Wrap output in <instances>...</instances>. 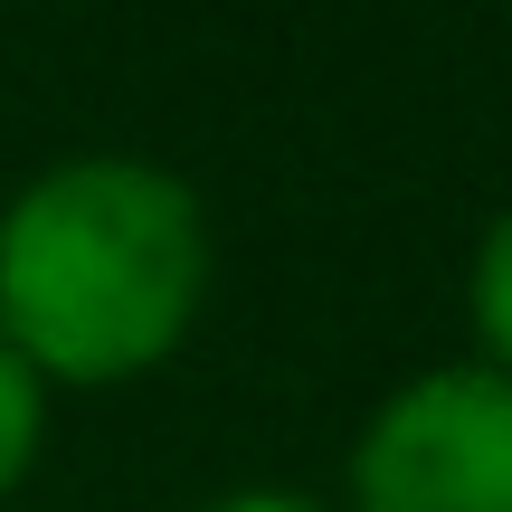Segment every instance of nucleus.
I'll list each match as a JSON object with an SVG mask.
<instances>
[{
  "instance_id": "f257e3e1",
  "label": "nucleus",
  "mask_w": 512,
  "mask_h": 512,
  "mask_svg": "<svg viewBox=\"0 0 512 512\" xmlns=\"http://www.w3.org/2000/svg\"><path fill=\"white\" fill-rule=\"evenodd\" d=\"M209 209L152 152H67L0 200V342L48 389H124L209 304Z\"/></svg>"
},
{
  "instance_id": "f03ea898",
  "label": "nucleus",
  "mask_w": 512,
  "mask_h": 512,
  "mask_svg": "<svg viewBox=\"0 0 512 512\" xmlns=\"http://www.w3.org/2000/svg\"><path fill=\"white\" fill-rule=\"evenodd\" d=\"M351 512H512V380L437 361L351 437Z\"/></svg>"
},
{
  "instance_id": "7ed1b4c3",
  "label": "nucleus",
  "mask_w": 512,
  "mask_h": 512,
  "mask_svg": "<svg viewBox=\"0 0 512 512\" xmlns=\"http://www.w3.org/2000/svg\"><path fill=\"white\" fill-rule=\"evenodd\" d=\"M465 323H475V361L512 380V209H494V228L475 238V266H465Z\"/></svg>"
},
{
  "instance_id": "20e7f679",
  "label": "nucleus",
  "mask_w": 512,
  "mask_h": 512,
  "mask_svg": "<svg viewBox=\"0 0 512 512\" xmlns=\"http://www.w3.org/2000/svg\"><path fill=\"white\" fill-rule=\"evenodd\" d=\"M48 399L57 389L38 380L29 361H19L10 342H0V503L29 484V465H38V446H48Z\"/></svg>"
},
{
  "instance_id": "39448f33",
  "label": "nucleus",
  "mask_w": 512,
  "mask_h": 512,
  "mask_svg": "<svg viewBox=\"0 0 512 512\" xmlns=\"http://www.w3.org/2000/svg\"><path fill=\"white\" fill-rule=\"evenodd\" d=\"M200 512H323V503H304V494H275V484H247V494H219V503H200Z\"/></svg>"
}]
</instances>
